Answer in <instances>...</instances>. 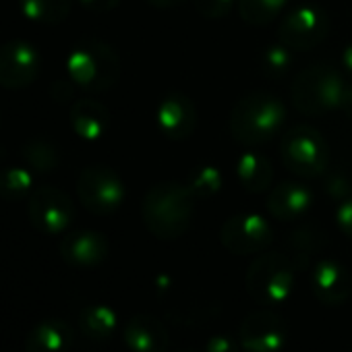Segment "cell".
Listing matches in <instances>:
<instances>
[{
    "instance_id": "29",
    "label": "cell",
    "mask_w": 352,
    "mask_h": 352,
    "mask_svg": "<svg viewBox=\"0 0 352 352\" xmlns=\"http://www.w3.org/2000/svg\"><path fill=\"white\" fill-rule=\"evenodd\" d=\"M197 13L208 19H222L230 13L234 0H193Z\"/></svg>"
},
{
    "instance_id": "8",
    "label": "cell",
    "mask_w": 352,
    "mask_h": 352,
    "mask_svg": "<svg viewBox=\"0 0 352 352\" xmlns=\"http://www.w3.org/2000/svg\"><path fill=\"white\" fill-rule=\"evenodd\" d=\"M28 216L38 232L54 236L73 224L75 204L56 187H38L28 197Z\"/></svg>"
},
{
    "instance_id": "14",
    "label": "cell",
    "mask_w": 352,
    "mask_h": 352,
    "mask_svg": "<svg viewBox=\"0 0 352 352\" xmlns=\"http://www.w3.org/2000/svg\"><path fill=\"white\" fill-rule=\"evenodd\" d=\"M157 124L168 139L183 141L191 137L197 126V108L191 98L170 94L157 110Z\"/></svg>"
},
{
    "instance_id": "10",
    "label": "cell",
    "mask_w": 352,
    "mask_h": 352,
    "mask_svg": "<svg viewBox=\"0 0 352 352\" xmlns=\"http://www.w3.org/2000/svg\"><path fill=\"white\" fill-rule=\"evenodd\" d=\"M42 71V56L25 40H11L0 46V85L7 89L30 87Z\"/></svg>"
},
{
    "instance_id": "30",
    "label": "cell",
    "mask_w": 352,
    "mask_h": 352,
    "mask_svg": "<svg viewBox=\"0 0 352 352\" xmlns=\"http://www.w3.org/2000/svg\"><path fill=\"white\" fill-rule=\"evenodd\" d=\"M336 224L346 236L352 239V197H348L346 201L340 204V208L336 212Z\"/></svg>"
},
{
    "instance_id": "4",
    "label": "cell",
    "mask_w": 352,
    "mask_h": 352,
    "mask_svg": "<svg viewBox=\"0 0 352 352\" xmlns=\"http://www.w3.org/2000/svg\"><path fill=\"white\" fill-rule=\"evenodd\" d=\"M346 91L348 85L336 69L327 65H313L294 79L290 98L302 114L319 116L333 108H342Z\"/></svg>"
},
{
    "instance_id": "9",
    "label": "cell",
    "mask_w": 352,
    "mask_h": 352,
    "mask_svg": "<svg viewBox=\"0 0 352 352\" xmlns=\"http://www.w3.org/2000/svg\"><path fill=\"white\" fill-rule=\"evenodd\" d=\"M329 28L331 21L323 9L305 5L282 19L278 36L290 50H311L327 38Z\"/></svg>"
},
{
    "instance_id": "35",
    "label": "cell",
    "mask_w": 352,
    "mask_h": 352,
    "mask_svg": "<svg viewBox=\"0 0 352 352\" xmlns=\"http://www.w3.org/2000/svg\"><path fill=\"white\" fill-rule=\"evenodd\" d=\"M342 110L352 118V87H348L346 96H344V102H342Z\"/></svg>"
},
{
    "instance_id": "32",
    "label": "cell",
    "mask_w": 352,
    "mask_h": 352,
    "mask_svg": "<svg viewBox=\"0 0 352 352\" xmlns=\"http://www.w3.org/2000/svg\"><path fill=\"white\" fill-rule=\"evenodd\" d=\"M79 3H81L87 11H94V13H108V11H112L114 7H118L120 0H79Z\"/></svg>"
},
{
    "instance_id": "25",
    "label": "cell",
    "mask_w": 352,
    "mask_h": 352,
    "mask_svg": "<svg viewBox=\"0 0 352 352\" xmlns=\"http://www.w3.org/2000/svg\"><path fill=\"white\" fill-rule=\"evenodd\" d=\"M34 187V174L21 166L0 168V197L5 201H21Z\"/></svg>"
},
{
    "instance_id": "6",
    "label": "cell",
    "mask_w": 352,
    "mask_h": 352,
    "mask_svg": "<svg viewBox=\"0 0 352 352\" xmlns=\"http://www.w3.org/2000/svg\"><path fill=\"white\" fill-rule=\"evenodd\" d=\"M280 149L284 166L302 179H315L329 166V145L313 126L302 124L286 131Z\"/></svg>"
},
{
    "instance_id": "26",
    "label": "cell",
    "mask_w": 352,
    "mask_h": 352,
    "mask_svg": "<svg viewBox=\"0 0 352 352\" xmlns=\"http://www.w3.org/2000/svg\"><path fill=\"white\" fill-rule=\"evenodd\" d=\"M286 5V0H239V15L245 23L261 28L274 21Z\"/></svg>"
},
{
    "instance_id": "17",
    "label": "cell",
    "mask_w": 352,
    "mask_h": 352,
    "mask_svg": "<svg viewBox=\"0 0 352 352\" xmlns=\"http://www.w3.org/2000/svg\"><path fill=\"white\" fill-rule=\"evenodd\" d=\"M311 201H313V195L305 185L288 181V183L274 185L270 189L267 212L278 220L292 222L311 208Z\"/></svg>"
},
{
    "instance_id": "37",
    "label": "cell",
    "mask_w": 352,
    "mask_h": 352,
    "mask_svg": "<svg viewBox=\"0 0 352 352\" xmlns=\"http://www.w3.org/2000/svg\"><path fill=\"white\" fill-rule=\"evenodd\" d=\"M0 122H3V118H0Z\"/></svg>"
},
{
    "instance_id": "1",
    "label": "cell",
    "mask_w": 352,
    "mask_h": 352,
    "mask_svg": "<svg viewBox=\"0 0 352 352\" xmlns=\"http://www.w3.org/2000/svg\"><path fill=\"white\" fill-rule=\"evenodd\" d=\"M193 210L195 201L189 187L179 183H160L143 197L141 216L153 236L174 241L189 230Z\"/></svg>"
},
{
    "instance_id": "11",
    "label": "cell",
    "mask_w": 352,
    "mask_h": 352,
    "mask_svg": "<svg viewBox=\"0 0 352 352\" xmlns=\"http://www.w3.org/2000/svg\"><path fill=\"white\" fill-rule=\"evenodd\" d=\"M272 226L257 214H239L226 220L220 230L222 245L234 255H255L270 247Z\"/></svg>"
},
{
    "instance_id": "13",
    "label": "cell",
    "mask_w": 352,
    "mask_h": 352,
    "mask_svg": "<svg viewBox=\"0 0 352 352\" xmlns=\"http://www.w3.org/2000/svg\"><path fill=\"white\" fill-rule=\"evenodd\" d=\"M110 245L96 230H77L63 239L60 257L73 267H96L106 261Z\"/></svg>"
},
{
    "instance_id": "24",
    "label": "cell",
    "mask_w": 352,
    "mask_h": 352,
    "mask_svg": "<svg viewBox=\"0 0 352 352\" xmlns=\"http://www.w3.org/2000/svg\"><path fill=\"white\" fill-rule=\"evenodd\" d=\"M21 13L36 23H60L71 13V0H19Z\"/></svg>"
},
{
    "instance_id": "22",
    "label": "cell",
    "mask_w": 352,
    "mask_h": 352,
    "mask_svg": "<svg viewBox=\"0 0 352 352\" xmlns=\"http://www.w3.org/2000/svg\"><path fill=\"white\" fill-rule=\"evenodd\" d=\"M21 155L32 166V170L44 172V174L54 172L60 164L58 147L54 143H50L48 139H42V137H34V139L25 141L21 147Z\"/></svg>"
},
{
    "instance_id": "34",
    "label": "cell",
    "mask_w": 352,
    "mask_h": 352,
    "mask_svg": "<svg viewBox=\"0 0 352 352\" xmlns=\"http://www.w3.org/2000/svg\"><path fill=\"white\" fill-rule=\"evenodd\" d=\"M342 63H344L346 71L352 75V42L346 46V50H344V54H342Z\"/></svg>"
},
{
    "instance_id": "18",
    "label": "cell",
    "mask_w": 352,
    "mask_h": 352,
    "mask_svg": "<svg viewBox=\"0 0 352 352\" xmlns=\"http://www.w3.org/2000/svg\"><path fill=\"white\" fill-rule=\"evenodd\" d=\"M75 340L73 327L63 319H44L36 323L25 338V352H71Z\"/></svg>"
},
{
    "instance_id": "3",
    "label": "cell",
    "mask_w": 352,
    "mask_h": 352,
    "mask_svg": "<svg viewBox=\"0 0 352 352\" xmlns=\"http://www.w3.org/2000/svg\"><path fill=\"white\" fill-rule=\"evenodd\" d=\"M67 71L73 85L98 94L116 85L120 77V60L108 44L87 40L73 48L67 58Z\"/></svg>"
},
{
    "instance_id": "31",
    "label": "cell",
    "mask_w": 352,
    "mask_h": 352,
    "mask_svg": "<svg viewBox=\"0 0 352 352\" xmlns=\"http://www.w3.org/2000/svg\"><path fill=\"white\" fill-rule=\"evenodd\" d=\"M206 352H236V344L228 336H212L206 342Z\"/></svg>"
},
{
    "instance_id": "27",
    "label": "cell",
    "mask_w": 352,
    "mask_h": 352,
    "mask_svg": "<svg viewBox=\"0 0 352 352\" xmlns=\"http://www.w3.org/2000/svg\"><path fill=\"white\" fill-rule=\"evenodd\" d=\"M189 191L193 197H212L222 187V174L216 166H197L189 174Z\"/></svg>"
},
{
    "instance_id": "7",
    "label": "cell",
    "mask_w": 352,
    "mask_h": 352,
    "mask_svg": "<svg viewBox=\"0 0 352 352\" xmlns=\"http://www.w3.org/2000/svg\"><path fill=\"white\" fill-rule=\"evenodd\" d=\"M77 197L87 212L108 216L120 208L124 199V185L112 168L100 164L87 166L77 179Z\"/></svg>"
},
{
    "instance_id": "20",
    "label": "cell",
    "mask_w": 352,
    "mask_h": 352,
    "mask_svg": "<svg viewBox=\"0 0 352 352\" xmlns=\"http://www.w3.org/2000/svg\"><path fill=\"white\" fill-rule=\"evenodd\" d=\"M236 179L249 193H265L272 189L274 168L267 157L259 153H243L236 162Z\"/></svg>"
},
{
    "instance_id": "16",
    "label": "cell",
    "mask_w": 352,
    "mask_h": 352,
    "mask_svg": "<svg viewBox=\"0 0 352 352\" xmlns=\"http://www.w3.org/2000/svg\"><path fill=\"white\" fill-rule=\"evenodd\" d=\"M313 292L323 305H342L352 292V278L342 263L319 261L313 270Z\"/></svg>"
},
{
    "instance_id": "21",
    "label": "cell",
    "mask_w": 352,
    "mask_h": 352,
    "mask_svg": "<svg viewBox=\"0 0 352 352\" xmlns=\"http://www.w3.org/2000/svg\"><path fill=\"white\" fill-rule=\"evenodd\" d=\"M118 327V315L108 305H87L79 313V329L94 342H106Z\"/></svg>"
},
{
    "instance_id": "5",
    "label": "cell",
    "mask_w": 352,
    "mask_h": 352,
    "mask_svg": "<svg viewBox=\"0 0 352 352\" xmlns=\"http://www.w3.org/2000/svg\"><path fill=\"white\" fill-rule=\"evenodd\" d=\"M294 263L286 253H265L251 263L247 270V290L255 302L263 309L282 307L294 288Z\"/></svg>"
},
{
    "instance_id": "33",
    "label": "cell",
    "mask_w": 352,
    "mask_h": 352,
    "mask_svg": "<svg viewBox=\"0 0 352 352\" xmlns=\"http://www.w3.org/2000/svg\"><path fill=\"white\" fill-rule=\"evenodd\" d=\"M147 3L157 9H174V7H179L183 0H147Z\"/></svg>"
},
{
    "instance_id": "23",
    "label": "cell",
    "mask_w": 352,
    "mask_h": 352,
    "mask_svg": "<svg viewBox=\"0 0 352 352\" xmlns=\"http://www.w3.org/2000/svg\"><path fill=\"white\" fill-rule=\"evenodd\" d=\"M321 243H323L321 230H315V228H309V226L307 228H298V230H294L290 234L284 253L288 255V259L298 270V267H305L311 261L313 253L321 247Z\"/></svg>"
},
{
    "instance_id": "2",
    "label": "cell",
    "mask_w": 352,
    "mask_h": 352,
    "mask_svg": "<svg viewBox=\"0 0 352 352\" xmlns=\"http://www.w3.org/2000/svg\"><path fill=\"white\" fill-rule=\"evenodd\" d=\"M284 118L286 108L276 96L255 91L241 98L232 108L230 133L243 145H261L282 131Z\"/></svg>"
},
{
    "instance_id": "15",
    "label": "cell",
    "mask_w": 352,
    "mask_h": 352,
    "mask_svg": "<svg viewBox=\"0 0 352 352\" xmlns=\"http://www.w3.org/2000/svg\"><path fill=\"white\" fill-rule=\"evenodd\" d=\"M124 344L131 352H166L168 350V329L166 325L147 313L131 317L124 325Z\"/></svg>"
},
{
    "instance_id": "36",
    "label": "cell",
    "mask_w": 352,
    "mask_h": 352,
    "mask_svg": "<svg viewBox=\"0 0 352 352\" xmlns=\"http://www.w3.org/2000/svg\"><path fill=\"white\" fill-rule=\"evenodd\" d=\"M185 352H195V350H185Z\"/></svg>"
},
{
    "instance_id": "28",
    "label": "cell",
    "mask_w": 352,
    "mask_h": 352,
    "mask_svg": "<svg viewBox=\"0 0 352 352\" xmlns=\"http://www.w3.org/2000/svg\"><path fill=\"white\" fill-rule=\"evenodd\" d=\"M292 67V52L288 46H272L263 52L261 69L267 77H282Z\"/></svg>"
},
{
    "instance_id": "12",
    "label": "cell",
    "mask_w": 352,
    "mask_h": 352,
    "mask_svg": "<svg viewBox=\"0 0 352 352\" xmlns=\"http://www.w3.org/2000/svg\"><path fill=\"white\" fill-rule=\"evenodd\" d=\"M239 342L245 352H280L286 342V327L270 309L255 311L241 323Z\"/></svg>"
},
{
    "instance_id": "19",
    "label": "cell",
    "mask_w": 352,
    "mask_h": 352,
    "mask_svg": "<svg viewBox=\"0 0 352 352\" xmlns=\"http://www.w3.org/2000/svg\"><path fill=\"white\" fill-rule=\"evenodd\" d=\"M69 120L73 131L87 141H96L106 135L110 129V112L104 104L96 100H77L71 106Z\"/></svg>"
}]
</instances>
